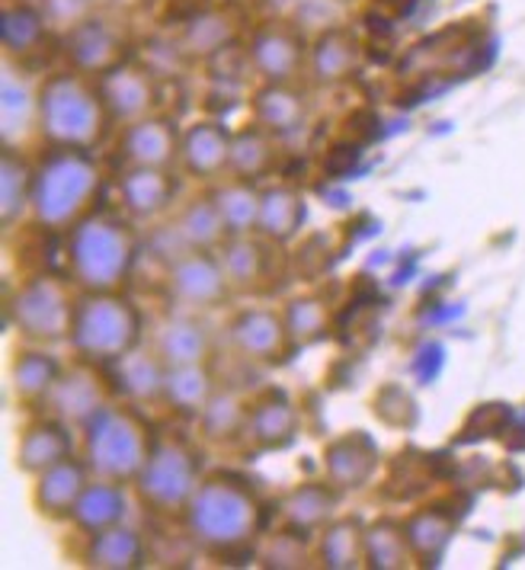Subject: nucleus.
<instances>
[{"label":"nucleus","mask_w":525,"mask_h":570,"mask_svg":"<svg viewBox=\"0 0 525 570\" xmlns=\"http://www.w3.org/2000/svg\"><path fill=\"white\" fill-rule=\"evenodd\" d=\"M109 401H112V385H109L103 365L78 360V363L65 365L58 385L46 397L42 407H46V414L58 416L68 426L80 430L90 416L100 414Z\"/></svg>","instance_id":"9b49d317"},{"label":"nucleus","mask_w":525,"mask_h":570,"mask_svg":"<svg viewBox=\"0 0 525 570\" xmlns=\"http://www.w3.org/2000/svg\"><path fill=\"white\" fill-rule=\"evenodd\" d=\"M151 346H155V353H158L160 360L167 363V368L209 363L211 334L209 327L202 321H196L192 314L174 312L158 321Z\"/></svg>","instance_id":"a878e982"},{"label":"nucleus","mask_w":525,"mask_h":570,"mask_svg":"<svg viewBox=\"0 0 525 570\" xmlns=\"http://www.w3.org/2000/svg\"><path fill=\"white\" fill-rule=\"evenodd\" d=\"M164 285H167V298L184 312H215L235 295L215 250L177 254L167 263Z\"/></svg>","instance_id":"1a4fd4ad"},{"label":"nucleus","mask_w":525,"mask_h":570,"mask_svg":"<svg viewBox=\"0 0 525 570\" xmlns=\"http://www.w3.org/2000/svg\"><path fill=\"white\" fill-rule=\"evenodd\" d=\"M276 141L269 131L254 126H244L231 135V160H228V177L257 183L273 174L276 167Z\"/></svg>","instance_id":"58836bf2"},{"label":"nucleus","mask_w":525,"mask_h":570,"mask_svg":"<svg viewBox=\"0 0 525 570\" xmlns=\"http://www.w3.org/2000/svg\"><path fill=\"white\" fill-rule=\"evenodd\" d=\"M363 71V42L356 32L334 27L308 46V78L317 87H340Z\"/></svg>","instance_id":"393cba45"},{"label":"nucleus","mask_w":525,"mask_h":570,"mask_svg":"<svg viewBox=\"0 0 525 570\" xmlns=\"http://www.w3.org/2000/svg\"><path fill=\"white\" fill-rule=\"evenodd\" d=\"M247 61L262 83H295L308 71V46L295 27L269 20L254 29L247 42Z\"/></svg>","instance_id":"f8f14e48"},{"label":"nucleus","mask_w":525,"mask_h":570,"mask_svg":"<svg viewBox=\"0 0 525 570\" xmlns=\"http://www.w3.org/2000/svg\"><path fill=\"white\" fill-rule=\"evenodd\" d=\"M221 269L237 295H250L269 276V240L260 234H237L228 237L218 250Z\"/></svg>","instance_id":"473e14b6"},{"label":"nucleus","mask_w":525,"mask_h":570,"mask_svg":"<svg viewBox=\"0 0 525 570\" xmlns=\"http://www.w3.org/2000/svg\"><path fill=\"white\" fill-rule=\"evenodd\" d=\"M308 222V203L289 183H269L260 189V222L257 234L269 244H291L305 232Z\"/></svg>","instance_id":"cd10ccee"},{"label":"nucleus","mask_w":525,"mask_h":570,"mask_svg":"<svg viewBox=\"0 0 525 570\" xmlns=\"http://www.w3.org/2000/svg\"><path fill=\"white\" fill-rule=\"evenodd\" d=\"M301 411L291 401L289 391L266 389L254 401H247V426L244 442L254 452H283L298 440Z\"/></svg>","instance_id":"2eb2a0df"},{"label":"nucleus","mask_w":525,"mask_h":570,"mask_svg":"<svg viewBox=\"0 0 525 570\" xmlns=\"http://www.w3.org/2000/svg\"><path fill=\"white\" fill-rule=\"evenodd\" d=\"M378 465H382L378 445L368 433H359V430L343 433L324 449V478L337 484L343 493L368 488Z\"/></svg>","instance_id":"5701e85b"},{"label":"nucleus","mask_w":525,"mask_h":570,"mask_svg":"<svg viewBox=\"0 0 525 570\" xmlns=\"http://www.w3.org/2000/svg\"><path fill=\"white\" fill-rule=\"evenodd\" d=\"M237 39V17L225 7H202L189 13L184 20V29L177 36L180 52L199 61H209L215 55L228 52Z\"/></svg>","instance_id":"2f4dec72"},{"label":"nucleus","mask_w":525,"mask_h":570,"mask_svg":"<svg viewBox=\"0 0 525 570\" xmlns=\"http://www.w3.org/2000/svg\"><path fill=\"white\" fill-rule=\"evenodd\" d=\"M78 285L52 273H36L17 285L7 298V324L20 334L23 343L58 346L71 337L75 308H78Z\"/></svg>","instance_id":"0eeeda50"},{"label":"nucleus","mask_w":525,"mask_h":570,"mask_svg":"<svg viewBox=\"0 0 525 570\" xmlns=\"http://www.w3.org/2000/svg\"><path fill=\"white\" fill-rule=\"evenodd\" d=\"M283 321H286V331H289L291 346H315L320 340L330 337V324H334V314L330 305L317 295H298L283 305Z\"/></svg>","instance_id":"37998d69"},{"label":"nucleus","mask_w":525,"mask_h":570,"mask_svg":"<svg viewBox=\"0 0 525 570\" xmlns=\"http://www.w3.org/2000/svg\"><path fill=\"white\" fill-rule=\"evenodd\" d=\"M32 177H36V164L23 155V148H3V155H0V225L7 232H13L20 225V218L29 215Z\"/></svg>","instance_id":"e433bc0d"},{"label":"nucleus","mask_w":525,"mask_h":570,"mask_svg":"<svg viewBox=\"0 0 525 570\" xmlns=\"http://www.w3.org/2000/svg\"><path fill=\"white\" fill-rule=\"evenodd\" d=\"M145 340L138 305L119 292H80L68 346L93 365L116 363Z\"/></svg>","instance_id":"423d86ee"},{"label":"nucleus","mask_w":525,"mask_h":570,"mask_svg":"<svg viewBox=\"0 0 525 570\" xmlns=\"http://www.w3.org/2000/svg\"><path fill=\"white\" fill-rule=\"evenodd\" d=\"M196 426H199L202 440L211 442V445L240 442L244 440V426H247V401L235 391L218 389L196 416Z\"/></svg>","instance_id":"79ce46f5"},{"label":"nucleus","mask_w":525,"mask_h":570,"mask_svg":"<svg viewBox=\"0 0 525 570\" xmlns=\"http://www.w3.org/2000/svg\"><path fill=\"white\" fill-rule=\"evenodd\" d=\"M65 372L61 356L52 346H39V343H23L13 356H10V368H7V382H10V394L17 397V404L23 407H42L46 397L52 394Z\"/></svg>","instance_id":"4be33fe9"},{"label":"nucleus","mask_w":525,"mask_h":570,"mask_svg":"<svg viewBox=\"0 0 525 570\" xmlns=\"http://www.w3.org/2000/svg\"><path fill=\"white\" fill-rule=\"evenodd\" d=\"M126 49H129L126 29L109 17H87L61 39V55L68 68L93 80L109 68H116L119 61H126Z\"/></svg>","instance_id":"9d476101"},{"label":"nucleus","mask_w":525,"mask_h":570,"mask_svg":"<svg viewBox=\"0 0 525 570\" xmlns=\"http://www.w3.org/2000/svg\"><path fill=\"white\" fill-rule=\"evenodd\" d=\"M215 391H218V382H215V372L209 368V363L174 365V368H167L164 404L174 414L196 420L199 411L211 401Z\"/></svg>","instance_id":"4c0bfd02"},{"label":"nucleus","mask_w":525,"mask_h":570,"mask_svg":"<svg viewBox=\"0 0 525 570\" xmlns=\"http://www.w3.org/2000/svg\"><path fill=\"white\" fill-rule=\"evenodd\" d=\"M404 529H407V539H410L417 561L433 564L443 554L452 532H455V519L439 507H426V510H417V513L404 519Z\"/></svg>","instance_id":"c03bdc74"},{"label":"nucleus","mask_w":525,"mask_h":570,"mask_svg":"<svg viewBox=\"0 0 525 570\" xmlns=\"http://www.w3.org/2000/svg\"><path fill=\"white\" fill-rule=\"evenodd\" d=\"M315 561L327 570L366 568V525L356 517H337L317 532Z\"/></svg>","instance_id":"c9c22d12"},{"label":"nucleus","mask_w":525,"mask_h":570,"mask_svg":"<svg viewBox=\"0 0 525 570\" xmlns=\"http://www.w3.org/2000/svg\"><path fill=\"white\" fill-rule=\"evenodd\" d=\"M112 394L119 401H129L135 407L164 404V385H167V363L155 353V346H135L131 353L119 356L106 365Z\"/></svg>","instance_id":"a211bd4d"},{"label":"nucleus","mask_w":525,"mask_h":570,"mask_svg":"<svg viewBox=\"0 0 525 570\" xmlns=\"http://www.w3.org/2000/svg\"><path fill=\"white\" fill-rule=\"evenodd\" d=\"M308 539L311 535H301L295 529H286L269 539V544L262 548V564L266 568H305L308 564Z\"/></svg>","instance_id":"a18cd8bd"},{"label":"nucleus","mask_w":525,"mask_h":570,"mask_svg":"<svg viewBox=\"0 0 525 570\" xmlns=\"http://www.w3.org/2000/svg\"><path fill=\"white\" fill-rule=\"evenodd\" d=\"M90 478L93 474L80 459V452L58 465L46 468L42 474L32 478V491H29L32 510L49 522H71L80 493L90 484Z\"/></svg>","instance_id":"dca6fc26"},{"label":"nucleus","mask_w":525,"mask_h":570,"mask_svg":"<svg viewBox=\"0 0 525 570\" xmlns=\"http://www.w3.org/2000/svg\"><path fill=\"white\" fill-rule=\"evenodd\" d=\"M202 478H206L202 459L192 449V442L184 436H158L131 491L141 507L155 510L160 517H180L196 488L202 484Z\"/></svg>","instance_id":"6e6552de"},{"label":"nucleus","mask_w":525,"mask_h":570,"mask_svg":"<svg viewBox=\"0 0 525 570\" xmlns=\"http://www.w3.org/2000/svg\"><path fill=\"white\" fill-rule=\"evenodd\" d=\"M112 126L97 80L78 71H55L39 83V138L49 148L93 151Z\"/></svg>","instance_id":"20e7f679"},{"label":"nucleus","mask_w":525,"mask_h":570,"mask_svg":"<svg viewBox=\"0 0 525 570\" xmlns=\"http://www.w3.org/2000/svg\"><path fill=\"white\" fill-rule=\"evenodd\" d=\"M260 189L257 183L237 180L228 177L211 189V199L221 212V222L228 228V237L237 234H257V222H260Z\"/></svg>","instance_id":"a19ab883"},{"label":"nucleus","mask_w":525,"mask_h":570,"mask_svg":"<svg viewBox=\"0 0 525 570\" xmlns=\"http://www.w3.org/2000/svg\"><path fill=\"white\" fill-rule=\"evenodd\" d=\"M167 234H170V244L177 254H184V250H218L228 240V228L221 222V212L215 206L211 193L189 199L177 212Z\"/></svg>","instance_id":"7c9ffc66"},{"label":"nucleus","mask_w":525,"mask_h":570,"mask_svg":"<svg viewBox=\"0 0 525 570\" xmlns=\"http://www.w3.org/2000/svg\"><path fill=\"white\" fill-rule=\"evenodd\" d=\"M100 186H103V174L93 151L49 148L36 160L32 203H29L32 225L42 232L68 234L83 215L93 212Z\"/></svg>","instance_id":"f03ea898"},{"label":"nucleus","mask_w":525,"mask_h":570,"mask_svg":"<svg viewBox=\"0 0 525 570\" xmlns=\"http://www.w3.org/2000/svg\"><path fill=\"white\" fill-rule=\"evenodd\" d=\"M0 42L7 58H29L49 46V20L32 0H3L0 10Z\"/></svg>","instance_id":"72a5a7b5"},{"label":"nucleus","mask_w":525,"mask_h":570,"mask_svg":"<svg viewBox=\"0 0 525 570\" xmlns=\"http://www.w3.org/2000/svg\"><path fill=\"white\" fill-rule=\"evenodd\" d=\"M129 488L131 484H119V481H109V478H90V484L83 488L78 507H75L71 525L78 529L83 539L106 532L112 525H122L131 510Z\"/></svg>","instance_id":"bb28decb"},{"label":"nucleus","mask_w":525,"mask_h":570,"mask_svg":"<svg viewBox=\"0 0 525 570\" xmlns=\"http://www.w3.org/2000/svg\"><path fill=\"white\" fill-rule=\"evenodd\" d=\"M343 491L337 484L324 481H301L279 500V517L286 529H295L301 535H317L324 525H330L340 517Z\"/></svg>","instance_id":"b1692460"},{"label":"nucleus","mask_w":525,"mask_h":570,"mask_svg":"<svg viewBox=\"0 0 525 570\" xmlns=\"http://www.w3.org/2000/svg\"><path fill=\"white\" fill-rule=\"evenodd\" d=\"M228 343L240 360L254 365H276L289 356L291 340L286 331L283 312L266 308V305H250L228 321Z\"/></svg>","instance_id":"4468645a"},{"label":"nucleus","mask_w":525,"mask_h":570,"mask_svg":"<svg viewBox=\"0 0 525 570\" xmlns=\"http://www.w3.org/2000/svg\"><path fill=\"white\" fill-rule=\"evenodd\" d=\"M180 517L196 548L209 554H235L260 535L262 500L244 478L215 471L202 478Z\"/></svg>","instance_id":"f257e3e1"},{"label":"nucleus","mask_w":525,"mask_h":570,"mask_svg":"<svg viewBox=\"0 0 525 570\" xmlns=\"http://www.w3.org/2000/svg\"><path fill=\"white\" fill-rule=\"evenodd\" d=\"M80 459L93 478H109L119 484H135L148 462L158 436L148 420L129 401H109L78 430Z\"/></svg>","instance_id":"39448f33"},{"label":"nucleus","mask_w":525,"mask_h":570,"mask_svg":"<svg viewBox=\"0 0 525 570\" xmlns=\"http://www.w3.org/2000/svg\"><path fill=\"white\" fill-rule=\"evenodd\" d=\"M138 254L131 218L93 208L65 237L68 276L80 292H119Z\"/></svg>","instance_id":"7ed1b4c3"},{"label":"nucleus","mask_w":525,"mask_h":570,"mask_svg":"<svg viewBox=\"0 0 525 570\" xmlns=\"http://www.w3.org/2000/svg\"><path fill=\"white\" fill-rule=\"evenodd\" d=\"M417 564L410 548L404 519L382 517L366 525V568L372 570H404Z\"/></svg>","instance_id":"ea45409f"},{"label":"nucleus","mask_w":525,"mask_h":570,"mask_svg":"<svg viewBox=\"0 0 525 570\" xmlns=\"http://www.w3.org/2000/svg\"><path fill=\"white\" fill-rule=\"evenodd\" d=\"M97 87H100V97H103L112 126H129V122L148 119L158 112V78L138 61H129V58L119 61L116 68H109L106 75L97 78Z\"/></svg>","instance_id":"ddd939ff"},{"label":"nucleus","mask_w":525,"mask_h":570,"mask_svg":"<svg viewBox=\"0 0 525 570\" xmlns=\"http://www.w3.org/2000/svg\"><path fill=\"white\" fill-rule=\"evenodd\" d=\"M80 561L93 570H138L148 561V544L138 529L122 522L106 532L87 535V548Z\"/></svg>","instance_id":"f704fd0d"},{"label":"nucleus","mask_w":525,"mask_h":570,"mask_svg":"<svg viewBox=\"0 0 525 570\" xmlns=\"http://www.w3.org/2000/svg\"><path fill=\"white\" fill-rule=\"evenodd\" d=\"M39 131V87L32 90L13 68L0 80V138L3 148H23L29 135Z\"/></svg>","instance_id":"c756f323"},{"label":"nucleus","mask_w":525,"mask_h":570,"mask_svg":"<svg viewBox=\"0 0 525 570\" xmlns=\"http://www.w3.org/2000/svg\"><path fill=\"white\" fill-rule=\"evenodd\" d=\"M75 445H78L75 426H68L65 420H58L52 414L32 416L17 436V468L29 478H36L46 468L71 459Z\"/></svg>","instance_id":"412c9836"},{"label":"nucleus","mask_w":525,"mask_h":570,"mask_svg":"<svg viewBox=\"0 0 525 570\" xmlns=\"http://www.w3.org/2000/svg\"><path fill=\"white\" fill-rule=\"evenodd\" d=\"M180 138H184V131L177 129L170 119L155 112L148 119L122 126L119 155L126 160V167H164V170H170L174 164H180Z\"/></svg>","instance_id":"6ab92c4d"},{"label":"nucleus","mask_w":525,"mask_h":570,"mask_svg":"<svg viewBox=\"0 0 525 570\" xmlns=\"http://www.w3.org/2000/svg\"><path fill=\"white\" fill-rule=\"evenodd\" d=\"M116 193L131 222H160L177 206L180 183L164 167H126L116 183Z\"/></svg>","instance_id":"f3484780"},{"label":"nucleus","mask_w":525,"mask_h":570,"mask_svg":"<svg viewBox=\"0 0 525 570\" xmlns=\"http://www.w3.org/2000/svg\"><path fill=\"white\" fill-rule=\"evenodd\" d=\"M231 135L235 131L221 126L218 119H199V122L186 126L184 138H180V167L186 177L199 183H215L228 177Z\"/></svg>","instance_id":"aec40b11"},{"label":"nucleus","mask_w":525,"mask_h":570,"mask_svg":"<svg viewBox=\"0 0 525 570\" xmlns=\"http://www.w3.org/2000/svg\"><path fill=\"white\" fill-rule=\"evenodd\" d=\"M254 122L273 138H291L308 126V100L295 90V83H260L250 97Z\"/></svg>","instance_id":"c85d7f7f"}]
</instances>
